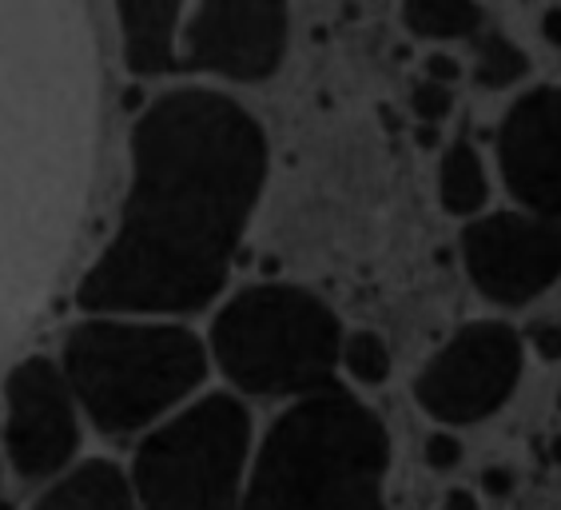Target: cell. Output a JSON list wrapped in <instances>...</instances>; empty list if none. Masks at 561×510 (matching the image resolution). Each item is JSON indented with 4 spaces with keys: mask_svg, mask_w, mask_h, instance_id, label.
<instances>
[{
    "mask_svg": "<svg viewBox=\"0 0 561 510\" xmlns=\"http://www.w3.org/2000/svg\"><path fill=\"white\" fill-rule=\"evenodd\" d=\"M267 136L239 100L175 88L131 128L116 236L76 287L96 315H192L227 287L267 184Z\"/></svg>",
    "mask_w": 561,
    "mask_h": 510,
    "instance_id": "obj_1",
    "label": "cell"
},
{
    "mask_svg": "<svg viewBox=\"0 0 561 510\" xmlns=\"http://www.w3.org/2000/svg\"><path fill=\"white\" fill-rule=\"evenodd\" d=\"M390 471L387 423L367 403L327 383L271 423L243 507H378Z\"/></svg>",
    "mask_w": 561,
    "mask_h": 510,
    "instance_id": "obj_2",
    "label": "cell"
},
{
    "mask_svg": "<svg viewBox=\"0 0 561 510\" xmlns=\"http://www.w3.org/2000/svg\"><path fill=\"white\" fill-rule=\"evenodd\" d=\"M65 375L100 434H136L207 379V348L180 324L88 319L65 336Z\"/></svg>",
    "mask_w": 561,
    "mask_h": 510,
    "instance_id": "obj_3",
    "label": "cell"
},
{
    "mask_svg": "<svg viewBox=\"0 0 561 510\" xmlns=\"http://www.w3.org/2000/svg\"><path fill=\"white\" fill-rule=\"evenodd\" d=\"M343 324L307 287L255 283L231 295L211 324V355L243 395L295 399L335 383Z\"/></svg>",
    "mask_w": 561,
    "mask_h": 510,
    "instance_id": "obj_4",
    "label": "cell"
},
{
    "mask_svg": "<svg viewBox=\"0 0 561 510\" xmlns=\"http://www.w3.org/2000/svg\"><path fill=\"white\" fill-rule=\"evenodd\" d=\"M251 411L216 392L148 434L131 463L136 499L156 510H219L243 502Z\"/></svg>",
    "mask_w": 561,
    "mask_h": 510,
    "instance_id": "obj_5",
    "label": "cell"
},
{
    "mask_svg": "<svg viewBox=\"0 0 561 510\" xmlns=\"http://www.w3.org/2000/svg\"><path fill=\"white\" fill-rule=\"evenodd\" d=\"M518 379V331L506 324H470L419 371L414 399L438 423H482L497 407H506Z\"/></svg>",
    "mask_w": 561,
    "mask_h": 510,
    "instance_id": "obj_6",
    "label": "cell"
},
{
    "mask_svg": "<svg viewBox=\"0 0 561 510\" xmlns=\"http://www.w3.org/2000/svg\"><path fill=\"white\" fill-rule=\"evenodd\" d=\"M462 263L497 307H526L561 280V224L538 212H490L466 224Z\"/></svg>",
    "mask_w": 561,
    "mask_h": 510,
    "instance_id": "obj_7",
    "label": "cell"
},
{
    "mask_svg": "<svg viewBox=\"0 0 561 510\" xmlns=\"http://www.w3.org/2000/svg\"><path fill=\"white\" fill-rule=\"evenodd\" d=\"M291 33L287 0H199L180 29V68L216 72L236 84H260L279 72Z\"/></svg>",
    "mask_w": 561,
    "mask_h": 510,
    "instance_id": "obj_8",
    "label": "cell"
},
{
    "mask_svg": "<svg viewBox=\"0 0 561 510\" xmlns=\"http://www.w3.org/2000/svg\"><path fill=\"white\" fill-rule=\"evenodd\" d=\"M76 392L65 367L53 359L28 355L4 379V451L12 471L28 483L53 478L68 467L80 451V419H76Z\"/></svg>",
    "mask_w": 561,
    "mask_h": 510,
    "instance_id": "obj_9",
    "label": "cell"
},
{
    "mask_svg": "<svg viewBox=\"0 0 561 510\" xmlns=\"http://www.w3.org/2000/svg\"><path fill=\"white\" fill-rule=\"evenodd\" d=\"M497 168L522 207L561 219V88L514 100L497 128Z\"/></svg>",
    "mask_w": 561,
    "mask_h": 510,
    "instance_id": "obj_10",
    "label": "cell"
},
{
    "mask_svg": "<svg viewBox=\"0 0 561 510\" xmlns=\"http://www.w3.org/2000/svg\"><path fill=\"white\" fill-rule=\"evenodd\" d=\"M180 12L184 0H116L124 65L136 77H160L180 68Z\"/></svg>",
    "mask_w": 561,
    "mask_h": 510,
    "instance_id": "obj_11",
    "label": "cell"
},
{
    "mask_svg": "<svg viewBox=\"0 0 561 510\" xmlns=\"http://www.w3.org/2000/svg\"><path fill=\"white\" fill-rule=\"evenodd\" d=\"M136 502V483L108 463V458H88L68 471L56 487H48L36 499L44 510H128Z\"/></svg>",
    "mask_w": 561,
    "mask_h": 510,
    "instance_id": "obj_12",
    "label": "cell"
},
{
    "mask_svg": "<svg viewBox=\"0 0 561 510\" xmlns=\"http://www.w3.org/2000/svg\"><path fill=\"white\" fill-rule=\"evenodd\" d=\"M490 184H486V168H482V156L474 152L470 140H454L443 152L438 163V200L450 216H474L478 207L486 204Z\"/></svg>",
    "mask_w": 561,
    "mask_h": 510,
    "instance_id": "obj_13",
    "label": "cell"
},
{
    "mask_svg": "<svg viewBox=\"0 0 561 510\" xmlns=\"http://www.w3.org/2000/svg\"><path fill=\"white\" fill-rule=\"evenodd\" d=\"M402 24L422 41H474L486 12L474 0H402Z\"/></svg>",
    "mask_w": 561,
    "mask_h": 510,
    "instance_id": "obj_14",
    "label": "cell"
},
{
    "mask_svg": "<svg viewBox=\"0 0 561 510\" xmlns=\"http://www.w3.org/2000/svg\"><path fill=\"white\" fill-rule=\"evenodd\" d=\"M470 44H474V80L482 88H510L529 72V56L510 36L482 29Z\"/></svg>",
    "mask_w": 561,
    "mask_h": 510,
    "instance_id": "obj_15",
    "label": "cell"
},
{
    "mask_svg": "<svg viewBox=\"0 0 561 510\" xmlns=\"http://www.w3.org/2000/svg\"><path fill=\"white\" fill-rule=\"evenodd\" d=\"M343 363L346 371L355 375L358 383H367V387H382L390 379V348L387 339L378 336V331H351L343 339Z\"/></svg>",
    "mask_w": 561,
    "mask_h": 510,
    "instance_id": "obj_16",
    "label": "cell"
},
{
    "mask_svg": "<svg viewBox=\"0 0 561 510\" xmlns=\"http://www.w3.org/2000/svg\"><path fill=\"white\" fill-rule=\"evenodd\" d=\"M411 109L419 120H431V124H443L446 116L454 112V97H450V84L443 80H419L411 92Z\"/></svg>",
    "mask_w": 561,
    "mask_h": 510,
    "instance_id": "obj_17",
    "label": "cell"
},
{
    "mask_svg": "<svg viewBox=\"0 0 561 510\" xmlns=\"http://www.w3.org/2000/svg\"><path fill=\"white\" fill-rule=\"evenodd\" d=\"M422 455H426V467L431 471H454L462 463V443L446 431H434L422 446Z\"/></svg>",
    "mask_w": 561,
    "mask_h": 510,
    "instance_id": "obj_18",
    "label": "cell"
},
{
    "mask_svg": "<svg viewBox=\"0 0 561 510\" xmlns=\"http://www.w3.org/2000/svg\"><path fill=\"white\" fill-rule=\"evenodd\" d=\"M529 343L541 359H561V324H534L529 327Z\"/></svg>",
    "mask_w": 561,
    "mask_h": 510,
    "instance_id": "obj_19",
    "label": "cell"
},
{
    "mask_svg": "<svg viewBox=\"0 0 561 510\" xmlns=\"http://www.w3.org/2000/svg\"><path fill=\"white\" fill-rule=\"evenodd\" d=\"M514 487H518V475H514L510 467H486L482 471V490H486L490 499H510Z\"/></svg>",
    "mask_w": 561,
    "mask_h": 510,
    "instance_id": "obj_20",
    "label": "cell"
},
{
    "mask_svg": "<svg viewBox=\"0 0 561 510\" xmlns=\"http://www.w3.org/2000/svg\"><path fill=\"white\" fill-rule=\"evenodd\" d=\"M422 68H426V77H431V80H443V84H454V80L462 77V65H458L454 56H443V53H431Z\"/></svg>",
    "mask_w": 561,
    "mask_h": 510,
    "instance_id": "obj_21",
    "label": "cell"
},
{
    "mask_svg": "<svg viewBox=\"0 0 561 510\" xmlns=\"http://www.w3.org/2000/svg\"><path fill=\"white\" fill-rule=\"evenodd\" d=\"M541 33H546V41H550L553 48H561V9H550L541 16Z\"/></svg>",
    "mask_w": 561,
    "mask_h": 510,
    "instance_id": "obj_22",
    "label": "cell"
},
{
    "mask_svg": "<svg viewBox=\"0 0 561 510\" xmlns=\"http://www.w3.org/2000/svg\"><path fill=\"white\" fill-rule=\"evenodd\" d=\"M419 144H422V148H438V144H443V132L434 128L431 120H422V124H419Z\"/></svg>",
    "mask_w": 561,
    "mask_h": 510,
    "instance_id": "obj_23",
    "label": "cell"
},
{
    "mask_svg": "<svg viewBox=\"0 0 561 510\" xmlns=\"http://www.w3.org/2000/svg\"><path fill=\"white\" fill-rule=\"evenodd\" d=\"M446 507H474V495H462V490H450V495H446Z\"/></svg>",
    "mask_w": 561,
    "mask_h": 510,
    "instance_id": "obj_24",
    "label": "cell"
},
{
    "mask_svg": "<svg viewBox=\"0 0 561 510\" xmlns=\"http://www.w3.org/2000/svg\"><path fill=\"white\" fill-rule=\"evenodd\" d=\"M553 458H561V439H558V443H553Z\"/></svg>",
    "mask_w": 561,
    "mask_h": 510,
    "instance_id": "obj_25",
    "label": "cell"
}]
</instances>
